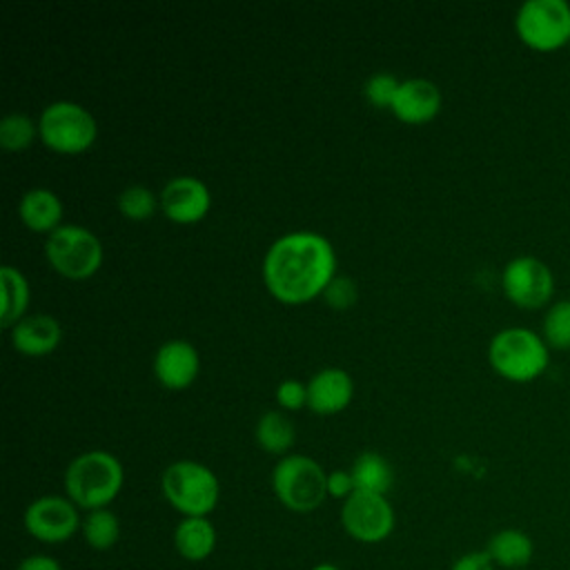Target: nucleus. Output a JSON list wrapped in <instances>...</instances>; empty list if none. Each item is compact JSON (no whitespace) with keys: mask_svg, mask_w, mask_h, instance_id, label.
Here are the masks:
<instances>
[{"mask_svg":"<svg viewBox=\"0 0 570 570\" xmlns=\"http://www.w3.org/2000/svg\"><path fill=\"white\" fill-rule=\"evenodd\" d=\"M334 276V247L316 232H289L276 238L263 258V283L285 305H301L321 296Z\"/></svg>","mask_w":570,"mask_h":570,"instance_id":"1","label":"nucleus"},{"mask_svg":"<svg viewBox=\"0 0 570 570\" xmlns=\"http://www.w3.org/2000/svg\"><path fill=\"white\" fill-rule=\"evenodd\" d=\"M125 483V468L107 450H87L69 461L62 485L65 494L85 512L109 508Z\"/></svg>","mask_w":570,"mask_h":570,"instance_id":"2","label":"nucleus"},{"mask_svg":"<svg viewBox=\"0 0 570 570\" xmlns=\"http://www.w3.org/2000/svg\"><path fill=\"white\" fill-rule=\"evenodd\" d=\"M160 490L183 517H209L220 499V483L214 470L191 459L169 463L160 474Z\"/></svg>","mask_w":570,"mask_h":570,"instance_id":"3","label":"nucleus"},{"mask_svg":"<svg viewBox=\"0 0 570 570\" xmlns=\"http://www.w3.org/2000/svg\"><path fill=\"white\" fill-rule=\"evenodd\" d=\"M490 367L505 381L530 383L548 367V345L528 327H505L490 338Z\"/></svg>","mask_w":570,"mask_h":570,"instance_id":"4","label":"nucleus"},{"mask_svg":"<svg viewBox=\"0 0 570 570\" xmlns=\"http://www.w3.org/2000/svg\"><path fill=\"white\" fill-rule=\"evenodd\" d=\"M272 490L283 508L307 514L327 499V472L307 454H285L272 470Z\"/></svg>","mask_w":570,"mask_h":570,"instance_id":"5","label":"nucleus"},{"mask_svg":"<svg viewBox=\"0 0 570 570\" xmlns=\"http://www.w3.org/2000/svg\"><path fill=\"white\" fill-rule=\"evenodd\" d=\"M38 134L47 149L56 154H82L98 136L96 118L73 100L47 105L38 118Z\"/></svg>","mask_w":570,"mask_h":570,"instance_id":"6","label":"nucleus"},{"mask_svg":"<svg viewBox=\"0 0 570 570\" xmlns=\"http://www.w3.org/2000/svg\"><path fill=\"white\" fill-rule=\"evenodd\" d=\"M47 263L65 278L82 281L102 265V245L98 236L82 225H60L45 240Z\"/></svg>","mask_w":570,"mask_h":570,"instance_id":"7","label":"nucleus"},{"mask_svg":"<svg viewBox=\"0 0 570 570\" xmlns=\"http://www.w3.org/2000/svg\"><path fill=\"white\" fill-rule=\"evenodd\" d=\"M514 31L530 49H561L570 42V4L566 0H525L514 16Z\"/></svg>","mask_w":570,"mask_h":570,"instance_id":"8","label":"nucleus"},{"mask_svg":"<svg viewBox=\"0 0 570 570\" xmlns=\"http://www.w3.org/2000/svg\"><path fill=\"white\" fill-rule=\"evenodd\" d=\"M24 530L31 539L58 546L80 532V508L67 494H42L33 499L22 514Z\"/></svg>","mask_w":570,"mask_h":570,"instance_id":"9","label":"nucleus"},{"mask_svg":"<svg viewBox=\"0 0 570 570\" xmlns=\"http://www.w3.org/2000/svg\"><path fill=\"white\" fill-rule=\"evenodd\" d=\"M341 525L358 543H381L396 525V514L385 494L356 490L341 505Z\"/></svg>","mask_w":570,"mask_h":570,"instance_id":"10","label":"nucleus"},{"mask_svg":"<svg viewBox=\"0 0 570 570\" xmlns=\"http://www.w3.org/2000/svg\"><path fill=\"white\" fill-rule=\"evenodd\" d=\"M505 298L521 309H539L552 301L554 276L550 267L534 256H517L501 272Z\"/></svg>","mask_w":570,"mask_h":570,"instance_id":"11","label":"nucleus"},{"mask_svg":"<svg viewBox=\"0 0 570 570\" xmlns=\"http://www.w3.org/2000/svg\"><path fill=\"white\" fill-rule=\"evenodd\" d=\"M163 214L178 225H191L207 216L212 207L209 187L196 176H176L160 189Z\"/></svg>","mask_w":570,"mask_h":570,"instance_id":"12","label":"nucleus"},{"mask_svg":"<svg viewBox=\"0 0 570 570\" xmlns=\"http://www.w3.org/2000/svg\"><path fill=\"white\" fill-rule=\"evenodd\" d=\"M156 381L167 390H185L189 387L200 370V356L198 350L183 338L165 341L151 363Z\"/></svg>","mask_w":570,"mask_h":570,"instance_id":"13","label":"nucleus"},{"mask_svg":"<svg viewBox=\"0 0 570 570\" xmlns=\"http://www.w3.org/2000/svg\"><path fill=\"white\" fill-rule=\"evenodd\" d=\"M354 396V381L343 367H323L307 381V407L330 416L343 412Z\"/></svg>","mask_w":570,"mask_h":570,"instance_id":"14","label":"nucleus"},{"mask_svg":"<svg viewBox=\"0 0 570 570\" xmlns=\"http://www.w3.org/2000/svg\"><path fill=\"white\" fill-rule=\"evenodd\" d=\"M441 89L428 78L401 80L392 102V114L405 125L430 122L441 111Z\"/></svg>","mask_w":570,"mask_h":570,"instance_id":"15","label":"nucleus"},{"mask_svg":"<svg viewBox=\"0 0 570 570\" xmlns=\"http://www.w3.org/2000/svg\"><path fill=\"white\" fill-rule=\"evenodd\" d=\"M62 341V327L51 314H27L11 327V345L24 356H47Z\"/></svg>","mask_w":570,"mask_h":570,"instance_id":"16","label":"nucleus"},{"mask_svg":"<svg viewBox=\"0 0 570 570\" xmlns=\"http://www.w3.org/2000/svg\"><path fill=\"white\" fill-rule=\"evenodd\" d=\"M18 216L27 229L36 234H51L60 227L62 203L56 191L47 187L27 189L18 203Z\"/></svg>","mask_w":570,"mask_h":570,"instance_id":"17","label":"nucleus"},{"mask_svg":"<svg viewBox=\"0 0 570 570\" xmlns=\"http://www.w3.org/2000/svg\"><path fill=\"white\" fill-rule=\"evenodd\" d=\"M216 528L209 517H183L174 528L176 552L191 563L205 561L216 550Z\"/></svg>","mask_w":570,"mask_h":570,"instance_id":"18","label":"nucleus"},{"mask_svg":"<svg viewBox=\"0 0 570 570\" xmlns=\"http://www.w3.org/2000/svg\"><path fill=\"white\" fill-rule=\"evenodd\" d=\"M485 554L492 559L497 568H523L532 561L534 554V543L530 534H525L519 528H503L497 530L488 543H485Z\"/></svg>","mask_w":570,"mask_h":570,"instance_id":"19","label":"nucleus"},{"mask_svg":"<svg viewBox=\"0 0 570 570\" xmlns=\"http://www.w3.org/2000/svg\"><path fill=\"white\" fill-rule=\"evenodd\" d=\"M350 472H352L356 490H361V492L387 497V492L394 485V470H392L390 461L379 452H370V450L361 452L352 461Z\"/></svg>","mask_w":570,"mask_h":570,"instance_id":"20","label":"nucleus"},{"mask_svg":"<svg viewBox=\"0 0 570 570\" xmlns=\"http://www.w3.org/2000/svg\"><path fill=\"white\" fill-rule=\"evenodd\" d=\"M254 436H256V443L261 445V450H265L267 454L285 456L294 445L296 432H294V423L289 421V416L285 412L269 410V412L261 414V419L256 421Z\"/></svg>","mask_w":570,"mask_h":570,"instance_id":"21","label":"nucleus"},{"mask_svg":"<svg viewBox=\"0 0 570 570\" xmlns=\"http://www.w3.org/2000/svg\"><path fill=\"white\" fill-rule=\"evenodd\" d=\"M0 283H2L0 325L11 330L20 318L27 316L24 312H27V305H29V283H27L24 274L13 265H2Z\"/></svg>","mask_w":570,"mask_h":570,"instance_id":"22","label":"nucleus"},{"mask_svg":"<svg viewBox=\"0 0 570 570\" xmlns=\"http://www.w3.org/2000/svg\"><path fill=\"white\" fill-rule=\"evenodd\" d=\"M120 519L114 510L109 508H100V510H91L85 512L82 523H80V534L82 541L98 552L111 550L118 541H120Z\"/></svg>","mask_w":570,"mask_h":570,"instance_id":"23","label":"nucleus"},{"mask_svg":"<svg viewBox=\"0 0 570 570\" xmlns=\"http://www.w3.org/2000/svg\"><path fill=\"white\" fill-rule=\"evenodd\" d=\"M36 136H40L38 122L27 114L13 111L0 120V147L4 151H22L33 145Z\"/></svg>","mask_w":570,"mask_h":570,"instance_id":"24","label":"nucleus"},{"mask_svg":"<svg viewBox=\"0 0 570 570\" xmlns=\"http://www.w3.org/2000/svg\"><path fill=\"white\" fill-rule=\"evenodd\" d=\"M541 338L548 347L570 350V298L548 305L541 323Z\"/></svg>","mask_w":570,"mask_h":570,"instance_id":"25","label":"nucleus"},{"mask_svg":"<svg viewBox=\"0 0 570 570\" xmlns=\"http://www.w3.org/2000/svg\"><path fill=\"white\" fill-rule=\"evenodd\" d=\"M118 212L129 220H147L156 214L160 198L145 185H129L116 198Z\"/></svg>","mask_w":570,"mask_h":570,"instance_id":"26","label":"nucleus"},{"mask_svg":"<svg viewBox=\"0 0 570 570\" xmlns=\"http://www.w3.org/2000/svg\"><path fill=\"white\" fill-rule=\"evenodd\" d=\"M399 87H401V80L396 76H392L390 71H379L365 80L363 94L370 105H374L379 109H392Z\"/></svg>","mask_w":570,"mask_h":570,"instance_id":"27","label":"nucleus"},{"mask_svg":"<svg viewBox=\"0 0 570 570\" xmlns=\"http://www.w3.org/2000/svg\"><path fill=\"white\" fill-rule=\"evenodd\" d=\"M321 296L327 303V307H332V309H350L358 298V287L350 276L338 274L330 281V285L325 287V292Z\"/></svg>","mask_w":570,"mask_h":570,"instance_id":"28","label":"nucleus"},{"mask_svg":"<svg viewBox=\"0 0 570 570\" xmlns=\"http://www.w3.org/2000/svg\"><path fill=\"white\" fill-rule=\"evenodd\" d=\"M276 403L281 410H301L303 405H307V383H301L298 379L281 381L276 387Z\"/></svg>","mask_w":570,"mask_h":570,"instance_id":"29","label":"nucleus"},{"mask_svg":"<svg viewBox=\"0 0 570 570\" xmlns=\"http://www.w3.org/2000/svg\"><path fill=\"white\" fill-rule=\"evenodd\" d=\"M354 492H356V485H354V479H352L350 470H332V472H327V497L345 501Z\"/></svg>","mask_w":570,"mask_h":570,"instance_id":"30","label":"nucleus"},{"mask_svg":"<svg viewBox=\"0 0 570 570\" xmlns=\"http://www.w3.org/2000/svg\"><path fill=\"white\" fill-rule=\"evenodd\" d=\"M450 570H497V566L485 554V550H474V552H465L459 559H454Z\"/></svg>","mask_w":570,"mask_h":570,"instance_id":"31","label":"nucleus"},{"mask_svg":"<svg viewBox=\"0 0 570 570\" xmlns=\"http://www.w3.org/2000/svg\"><path fill=\"white\" fill-rule=\"evenodd\" d=\"M16 570H62L60 561L51 554L45 552H33L27 554L24 559H20V563L16 566Z\"/></svg>","mask_w":570,"mask_h":570,"instance_id":"32","label":"nucleus"},{"mask_svg":"<svg viewBox=\"0 0 570 570\" xmlns=\"http://www.w3.org/2000/svg\"><path fill=\"white\" fill-rule=\"evenodd\" d=\"M309 570H341L336 563H330V561H321L316 566H312Z\"/></svg>","mask_w":570,"mask_h":570,"instance_id":"33","label":"nucleus"},{"mask_svg":"<svg viewBox=\"0 0 570 570\" xmlns=\"http://www.w3.org/2000/svg\"><path fill=\"white\" fill-rule=\"evenodd\" d=\"M568 49H570V42H568Z\"/></svg>","mask_w":570,"mask_h":570,"instance_id":"34","label":"nucleus"}]
</instances>
